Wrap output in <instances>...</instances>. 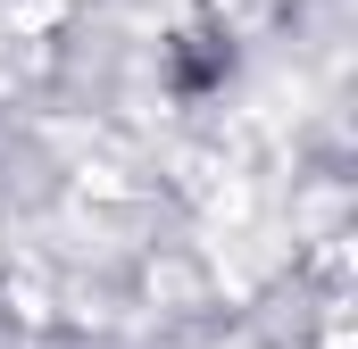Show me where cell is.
Masks as SVG:
<instances>
[{"label":"cell","mask_w":358,"mask_h":349,"mask_svg":"<svg viewBox=\"0 0 358 349\" xmlns=\"http://www.w3.org/2000/svg\"><path fill=\"white\" fill-rule=\"evenodd\" d=\"M225 75H234V42H225V34H183V42H176V59H167V84H176L183 100L217 91Z\"/></svg>","instance_id":"6da1fadb"}]
</instances>
